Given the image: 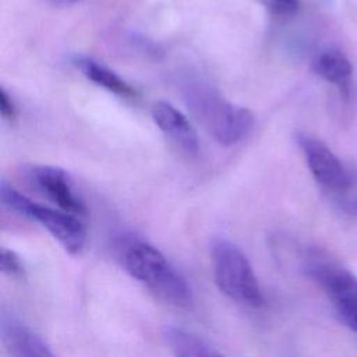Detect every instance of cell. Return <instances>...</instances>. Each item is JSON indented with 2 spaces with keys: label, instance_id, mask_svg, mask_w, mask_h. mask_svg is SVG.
I'll return each instance as SVG.
<instances>
[{
  "label": "cell",
  "instance_id": "obj_3",
  "mask_svg": "<svg viewBox=\"0 0 357 357\" xmlns=\"http://www.w3.org/2000/svg\"><path fill=\"white\" fill-rule=\"evenodd\" d=\"M215 282L230 300L251 308H259L264 296L245 254L231 241L219 238L211 247Z\"/></svg>",
  "mask_w": 357,
  "mask_h": 357
},
{
  "label": "cell",
  "instance_id": "obj_2",
  "mask_svg": "<svg viewBox=\"0 0 357 357\" xmlns=\"http://www.w3.org/2000/svg\"><path fill=\"white\" fill-rule=\"evenodd\" d=\"M183 98L197 121L220 145L240 142L254 126V114L247 107L231 103L202 81L184 82Z\"/></svg>",
  "mask_w": 357,
  "mask_h": 357
},
{
  "label": "cell",
  "instance_id": "obj_11",
  "mask_svg": "<svg viewBox=\"0 0 357 357\" xmlns=\"http://www.w3.org/2000/svg\"><path fill=\"white\" fill-rule=\"evenodd\" d=\"M73 63L89 81L107 89L109 92H113L123 98L135 96V89L102 63H98L96 60L85 56H75L73 59Z\"/></svg>",
  "mask_w": 357,
  "mask_h": 357
},
{
  "label": "cell",
  "instance_id": "obj_13",
  "mask_svg": "<svg viewBox=\"0 0 357 357\" xmlns=\"http://www.w3.org/2000/svg\"><path fill=\"white\" fill-rule=\"evenodd\" d=\"M1 271L4 275L13 278L24 276V265L21 258L13 250L1 248Z\"/></svg>",
  "mask_w": 357,
  "mask_h": 357
},
{
  "label": "cell",
  "instance_id": "obj_8",
  "mask_svg": "<svg viewBox=\"0 0 357 357\" xmlns=\"http://www.w3.org/2000/svg\"><path fill=\"white\" fill-rule=\"evenodd\" d=\"M151 116L159 130L178 149L188 156H195L199 151L198 135L188 119L169 102L159 100L152 106Z\"/></svg>",
  "mask_w": 357,
  "mask_h": 357
},
{
  "label": "cell",
  "instance_id": "obj_5",
  "mask_svg": "<svg viewBox=\"0 0 357 357\" xmlns=\"http://www.w3.org/2000/svg\"><path fill=\"white\" fill-rule=\"evenodd\" d=\"M0 197L1 204L6 208L43 226L67 252L75 255L84 250L86 243V230L78 216L61 209L39 205L20 194L7 183L1 184Z\"/></svg>",
  "mask_w": 357,
  "mask_h": 357
},
{
  "label": "cell",
  "instance_id": "obj_1",
  "mask_svg": "<svg viewBox=\"0 0 357 357\" xmlns=\"http://www.w3.org/2000/svg\"><path fill=\"white\" fill-rule=\"evenodd\" d=\"M119 258L124 269L162 300L187 307L192 301L191 287L169 259L145 240L130 237L119 243Z\"/></svg>",
  "mask_w": 357,
  "mask_h": 357
},
{
  "label": "cell",
  "instance_id": "obj_15",
  "mask_svg": "<svg viewBox=\"0 0 357 357\" xmlns=\"http://www.w3.org/2000/svg\"><path fill=\"white\" fill-rule=\"evenodd\" d=\"M0 113L4 120H13L17 114L15 105L4 88L0 89Z\"/></svg>",
  "mask_w": 357,
  "mask_h": 357
},
{
  "label": "cell",
  "instance_id": "obj_10",
  "mask_svg": "<svg viewBox=\"0 0 357 357\" xmlns=\"http://www.w3.org/2000/svg\"><path fill=\"white\" fill-rule=\"evenodd\" d=\"M312 68L322 79L336 85L344 96L349 95L353 68L344 53L336 49H328L318 54L312 63Z\"/></svg>",
  "mask_w": 357,
  "mask_h": 357
},
{
  "label": "cell",
  "instance_id": "obj_7",
  "mask_svg": "<svg viewBox=\"0 0 357 357\" xmlns=\"http://www.w3.org/2000/svg\"><path fill=\"white\" fill-rule=\"evenodd\" d=\"M25 177L39 192L56 204L61 211L74 216H84L86 209L77 194L71 177L60 167L33 165L25 170Z\"/></svg>",
  "mask_w": 357,
  "mask_h": 357
},
{
  "label": "cell",
  "instance_id": "obj_9",
  "mask_svg": "<svg viewBox=\"0 0 357 357\" xmlns=\"http://www.w3.org/2000/svg\"><path fill=\"white\" fill-rule=\"evenodd\" d=\"M1 340L11 357H56L39 335L14 317H3Z\"/></svg>",
  "mask_w": 357,
  "mask_h": 357
},
{
  "label": "cell",
  "instance_id": "obj_14",
  "mask_svg": "<svg viewBox=\"0 0 357 357\" xmlns=\"http://www.w3.org/2000/svg\"><path fill=\"white\" fill-rule=\"evenodd\" d=\"M268 11L275 15H293L297 13L298 0H258Z\"/></svg>",
  "mask_w": 357,
  "mask_h": 357
},
{
  "label": "cell",
  "instance_id": "obj_6",
  "mask_svg": "<svg viewBox=\"0 0 357 357\" xmlns=\"http://www.w3.org/2000/svg\"><path fill=\"white\" fill-rule=\"evenodd\" d=\"M305 269L326 293L342 322L357 332V278L319 252L308 257Z\"/></svg>",
  "mask_w": 357,
  "mask_h": 357
},
{
  "label": "cell",
  "instance_id": "obj_16",
  "mask_svg": "<svg viewBox=\"0 0 357 357\" xmlns=\"http://www.w3.org/2000/svg\"><path fill=\"white\" fill-rule=\"evenodd\" d=\"M52 1L56 3V4L66 6V4H74V3H77V1H79V0H52Z\"/></svg>",
  "mask_w": 357,
  "mask_h": 357
},
{
  "label": "cell",
  "instance_id": "obj_12",
  "mask_svg": "<svg viewBox=\"0 0 357 357\" xmlns=\"http://www.w3.org/2000/svg\"><path fill=\"white\" fill-rule=\"evenodd\" d=\"M165 336L173 357H223L206 340L183 328L169 326Z\"/></svg>",
  "mask_w": 357,
  "mask_h": 357
},
{
  "label": "cell",
  "instance_id": "obj_4",
  "mask_svg": "<svg viewBox=\"0 0 357 357\" xmlns=\"http://www.w3.org/2000/svg\"><path fill=\"white\" fill-rule=\"evenodd\" d=\"M297 142L315 181L339 206L349 213H357V178L351 172L322 141L300 132Z\"/></svg>",
  "mask_w": 357,
  "mask_h": 357
}]
</instances>
